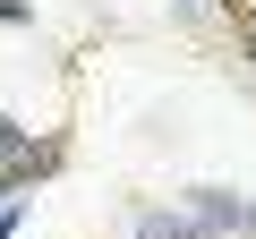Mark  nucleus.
I'll use <instances>...</instances> for the list:
<instances>
[{"label": "nucleus", "mask_w": 256, "mask_h": 239, "mask_svg": "<svg viewBox=\"0 0 256 239\" xmlns=\"http://www.w3.org/2000/svg\"><path fill=\"white\" fill-rule=\"evenodd\" d=\"M239 52H248V68H256V26H248V34H239Z\"/></svg>", "instance_id": "8"}, {"label": "nucleus", "mask_w": 256, "mask_h": 239, "mask_svg": "<svg viewBox=\"0 0 256 239\" xmlns=\"http://www.w3.org/2000/svg\"><path fill=\"white\" fill-rule=\"evenodd\" d=\"M180 214L196 222V239H256V196L239 188H188Z\"/></svg>", "instance_id": "1"}, {"label": "nucleus", "mask_w": 256, "mask_h": 239, "mask_svg": "<svg viewBox=\"0 0 256 239\" xmlns=\"http://www.w3.org/2000/svg\"><path fill=\"white\" fill-rule=\"evenodd\" d=\"M60 162H68V137H34V154H26V162H9V171H0V196H34Z\"/></svg>", "instance_id": "2"}, {"label": "nucleus", "mask_w": 256, "mask_h": 239, "mask_svg": "<svg viewBox=\"0 0 256 239\" xmlns=\"http://www.w3.org/2000/svg\"><path fill=\"white\" fill-rule=\"evenodd\" d=\"M171 9H180V18H205V9H214V0H171Z\"/></svg>", "instance_id": "7"}, {"label": "nucleus", "mask_w": 256, "mask_h": 239, "mask_svg": "<svg viewBox=\"0 0 256 239\" xmlns=\"http://www.w3.org/2000/svg\"><path fill=\"white\" fill-rule=\"evenodd\" d=\"M0 26H34V0H0Z\"/></svg>", "instance_id": "6"}, {"label": "nucleus", "mask_w": 256, "mask_h": 239, "mask_svg": "<svg viewBox=\"0 0 256 239\" xmlns=\"http://www.w3.org/2000/svg\"><path fill=\"white\" fill-rule=\"evenodd\" d=\"M18 222H26V196H0V239H18Z\"/></svg>", "instance_id": "5"}, {"label": "nucleus", "mask_w": 256, "mask_h": 239, "mask_svg": "<svg viewBox=\"0 0 256 239\" xmlns=\"http://www.w3.org/2000/svg\"><path fill=\"white\" fill-rule=\"evenodd\" d=\"M34 154V128H26V120H9V111H0V171H9V162H26Z\"/></svg>", "instance_id": "4"}, {"label": "nucleus", "mask_w": 256, "mask_h": 239, "mask_svg": "<svg viewBox=\"0 0 256 239\" xmlns=\"http://www.w3.org/2000/svg\"><path fill=\"white\" fill-rule=\"evenodd\" d=\"M128 239H196V222L180 205H137L128 214Z\"/></svg>", "instance_id": "3"}]
</instances>
